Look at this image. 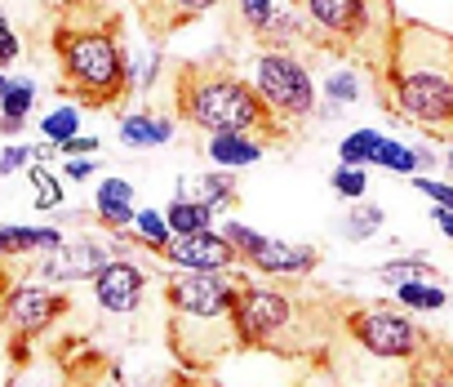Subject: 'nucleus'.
<instances>
[{
  "instance_id": "a18cd8bd",
  "label": "nucleus",
  "mask_w": 453,
  "mask_h": 387,
  "mask_svg": "<svg viewBox=\"0 0 453 387\" xmlns=\"http://www.w3.org/2000/svg\"><path fill=\"white\" fill-rule=\"evenodd\" d=\"M134 387H156V383H134Z\"/></svg>"
},
{
  "instance_id": "de8ad7c7",
  "label": "nucleus",
  "mask_w": 453,
  "mask_h": 387,
  "mask_svg": "<svg viewBox=\"0 0 453 387\" xmlns=\"http://www.w3.org/2000/svg\"><path fill=\"white\" fill-rule=\"evenodd\" d=\"M449 360H453V347H449Z\"/></svg>"
},
{
  "instance_id": "a19ab883",
  "label": "nucleus",
  "mask_w": 453,
  "mask_h": 387,
  "mask_svg": "<svg viewBox=\"0 0 453 387\" xmlns=\"http://www.w3.org/2000/svg\"><path fill=\"white\" fill-rule=\"evenodd\" d=\"M413 156H418V174H431V169L440 165V156H435L426 143H413Z\"/></svg>"
},
{
  "instance_id": "7c9ffc66",
  "label": "nucleus",
  "mask_w": 453,
  "mask_h": 387,
  "mask_svg": "<svg viewBox=\"0 0 453 387\" xmlns=\"http://www.w3.org/2000/svg\"><path fill=\"white\" fill-rule=\"evenodd\" d=\"M329 187H334V197L342 201H365L369 197V165H342L329 174Z\"/></svg>"
},
{
  "instance_id": "b1692460",
  "label": "nucleus",
  "mask_w": 453,
  "mask_h": 387,
  "mask_svg": "<svg viewBox=\"0 0 453 387\" xmlns=\"http://www.w3.org/2000/svg\"><path fill=\"white\" fill-rule=\"evenodd\" d=\"M285 5H289V0H236V14H241V23L258 41H267V32L276 27V19L285 14Z\"/></svg>"
},
{
  "instance_id": "2f4dec72",
  "label": "nucleus",
  "mask_w": 453,
  "mask_h": 387,
  "mask_svg": "<svg viewBox=\"0 0 453 387\" xmlns=\"http://www.w3.org/2000/svg\"><path fill=\"white\" fill-rule=\"evenodd\" d=\"M156 5L169 14V19H165L169 27H182V23H196V19H204L209 10H218V0H156Z\"/></svg>"
},
{
  "instance_id": "79ce46f5",
  "label": "nucleus",
  "mask_w": 453,
  "mask_h": 387,
  "mask_svg": "<svg viewBox=\"0 0 453 387\" xmlns=\"http://www.w3.org/2000/svg\"><path fill=\"white\" fill-rule=\"evenodd\" d=\"M5 387H41V383H36V369L32 365H19V374H10Z\"/></svg>"
},
{
  "instance_id": "72a5a7b5",
  "label": "nucleus",
  "mask_w": 453,
  "mask_h": 387,
  "mask_svg": "<svg viewBox=\"0 0 453 387\" xmlns=\"http://www.w3.org/2000/svg\"><path fill=\"white\" fill-rule=\"evenodd\" d=\"M32 160H36V156H32V143H5V147H0V178L23 174Z\"/></svg>"
},
{
  "instance_id": "dca6fc26",
  "label": "nucleus",
  "mask_w": 453,
  "mask_h": 387,
  "mask_svg": "<svg viewBox=\"0 0 453 387\" xmlns=\"http://www.w3.org/2000/svg\"><path fill=\"white\" fill-rule=\"evenodd\" d=\"M173 197L200 201V205H209V210H226V205H236V174H232V169L187 174V178H178V191H173Z\"/></svg>"
},
{
  "instance_id": "423d86ee",
  "label": "nucleus",
  "mask_w": 453,
  "mask_h": 387,
  "mask_svg": "<svg viewBox=\"0 0 453 387\" xmlns=\"http://www.w3.org/2000/svg\"><path fill=\"white\" fill-rule=\"evenodd\" d=\"M232 329L241 347L276 352L280 338L294 329V298L280 294L276 285L263 281H241L236 303H232Z\"/></svg>"
},
{
  "instance_id": "ddd939ff",
  "label": "nucleus",
  "mask_w": 453,
  "mask_h": 387,
  "mask_svg": "<svg viewBox=\"0 0 453 387\" xmlns=\"http://www.w3.org/2000/svg\"><path fill=\"white\" fill-rule=\"evenodd\" d=\"M254 272L263 276H285V281H303L320 267V250L316 245H294V241H276V236H263V245L245 259Z\"/></svg>"
},
{
  "instance_id": "4be33fe9",
  "label": "nucleus",
  "mask_w": 453,
  "mask_h": 387,
  "mask_svg": "<svg viewBox=\"0 0 453 387\" xmlns=\"http://www.w3.org/2000/svg\"><path fill=\"white\" fill-rule=\"evenodd\" d=\"M165 219H169L173 236H191V232H209L213 219H218V210H209V205H200V201H187V197H173V201L165 205Z\"/></svg>"
},
{
  "instance_id": "9b49d317",
  "label": "nucleus",
  "mask_w": 453,
  "mask_h": 387,
  "mask_svg": "<svg viewBox=\"0 0 453 387\" xmlns=\"http://www.w3.org/2000/svg\"><path fill=\"white\" fill-rule=\"evenodd\" d=\"M147 298V272L134 259H111L98 276H94V303L107 316H134Z\"/></svg>"
},
{
  "instance_id": "c9c22d12",
  "label": "nucleus",
  "mask_w": 453,
  "mask_h": 387,
  "mask_svg": "<svg viewBox=\"0 0 453 387\" xmlns=\"http://www.w3.org/2000/svg\"><path fill=\"white\" fill-rule=\"evenodd\" d=\"M19 58H23V41L10 27V19H5V23H0V67H14Z\"/></svg>"
},
{
  "instance_id": "f8f14e48",
  "label": "nucleus",
  "mask_w": 453,
  "mask_h": 387,
  "mask_svg": "<svg viewBox=\"0 0 453 387\" xmlns=\"http://www.w3.org/2000/svg\"><path fill=\"white\" fill-rule=\"evenodd\" d=\"M298 5H303V14L311 19L316 32H325L329 41L338 36V41L356 45L373 27V5L378 0H298Z\"/></svg>"
},
{
  "instance_id": "a211bd4d",
  "label": "nucleus",
  "mask_w": 453,
  "mask_h": 387,
  "mask_svg": "<svg viewBox=\"0 0 453 387\" xmlns=\"http://www.w3.org/2000/svg\"><path fill=\"white\" fill-rule=\"evenodd\" d=\"M67 236L58 228H23V223H5L0 228V259H41L50 250H58Z\"/></svg>"
},
{
  "instance_id": "2eb2a0df",
  "label": "nucleus",
  "mask_w": 453,
  "mask_h": 387,
  "mask_svg": "<svg viewBox=\"0 0 453 387\" xmlns=\"http://www.w3.org/2000/svg\"><path fill=\"white\" fill-rule=\"evenodd\" d=\"M263 151H267V143L258 134H209V143H204V156L213 160V169H232V174L258 165Z\"/></svg>"
},
{
  "instance_id": "c03bdc74",
  "label": "nucleus",
  "mask_w": 453,
  "mask_h": 387,
  "mask_svg": "<svg viewBox=\"0 0 453 387\" xmlns=\"http://www.w3.org/2000/svg\"><path fill=\"white\" fill-rule=\"evenodd\" d=\"M5 89H10V76H5V72H0V98H5Z\"/></svg>"
},
{
  "instance_id": "ea45409f",
  "label": "nucleus",
  "mask_w": 453,
  "mask_h": 387,
  "mask_svg": "<svg viewBox=\"0 0 453 387\" xmlns=\"http://www.w3.org/2000/svg\"><path fill=\"white\" fill-rule=\"evenodd\" d=\"M431 223L440 228L444 241H453V210H449V205H431Z\"/></svg>"
},
{
  "instance_id": "37998d69",
  "label": "nucleus",
  "mask_w": 453,
  "mask_h": 387,
  "mask_svg": "<svg viewBox=\"0 0 453 387\" xmlns=\"http://www.w3.org/2000/svg\"><path fill=\"white\" fill-rule=\"evenodd\" d=\"M444 169L453 174V138H449V147H444Z\"/></svg>"
},
{
  "instance_id": "9d476101",
  "label": "nucleus",
  "mask_w": 453,
  "mask_h": 387,
  "mask_svg": "<svg viewBox=\"0 0 453 387\" xmlns=\"http://www.w3.org/2000/svg\"><path fill=\"white\" fill-rule=\"evenodd\" d=\"M173 272H236L241 254L218 228L209 232H191V236H173V245L160 254Z\"/></svg>"
},
{
  "instance_id": "1a4fd4ad",
  "label": "nucleus",
  "mask_w": 453,
  "mask_h": 387,
  "mask_svg": "<svg viewBox=\"0 0 453 387\" xmlns=\"http://www.w3.org/2000/svg\"><path fill=\"white\" fill-rule=\"evenodd\" d=\"M67 312V294L58 285H36V281H19L14 290H5L0 298V329L19 334V338H41L54 329V321Z\"/></svg>"
},
{
  "instance_id": "58836bf2",
  "label": "nucleus",
  "mask_w": 453,
  "mask_h": 387,
  "mask_svg": "<svg viewBox=\"0 0 453 387\" xmlns=\"http://www.w3.org/2000/svg\"><path fill=\"white\" fill-rule=\"evenodd\" d=\"M418 387H453V360H435V365L418 378Z\"/></svg>"
},
{
  "instance_id": "6e6552de",
  "label": "nucleus",
  "mask_w": 453,
  "mask_h": 387,
  "mask_svg": "<svg viewBox=\"0 0 453 387\" xmlns=\"http://www.w3.org/2000/svg\"><path fill=\"white\" fill-rule=\"evenodd\" d=\"M125 254V232H111V241H98V236H76V241H63L58 250L41 254L36 263V276L45 285H72V281H94L111 259Z\"/></svg>"
},
{
  "instance_id": "393cba45",
  "label": "nucleus",
  "mask_w": 453,
  "mask_h": 387,
  "mask_svg": "<svg viewBox=\"0 0 453 387\" xmlns=\"http://www.w3.org/2000/svg\"><path fill=\"white\" fill-rule=\"evenodd\" d=\"M41 134H45L54 147L72 143V138L81 134V107H76V103H58V107H50V112L41 116Z\"/></svg>"
},
{
  "instance_id": "7ed1b4c3",
  "label": "nucleus",
  "mask_w": 453,
  "mask_h": 387,
  "mask_svg": "<svg viewBox=\"0 0 453 387\" xmlns=\"http://www.w3.org/2000/svg\"><path fill=\"white\" fill-rule=\"evenodd\" d=\"M54 50H58L63 85L76 98L107 107L120 94H129V50L116 41L111 23H81V27L58 23Z\"/></svg>"
},
{
  "instance_id": "c85d7f7f",
  "label": "nucleus",
  "mask_w": 453,
  "mask_h": 387,
  "mask_svg": "<svg viewBox=\"0 0 453 387\" xmlns=\"http://www.w3.org/2000/svg\"><path fill=\"white\" fill-rule=\"evenodd\" d=\"M27 182H32V191H36V210H41V214L63 210V178H54L50 165L32 160V165H27Z\"/></svg>"
},
{
  "instance_id": "5701e85b",
  "label": "nucleus",
  "mask_w": 453,
  "mask_h": 387,
  "mask_svg": "<svg viewBox=\"0 0 453 387\" xmlns=\"http://www.w3.org/2000/svg\"><path fill=\"white\" fill-rule=\"evenodd\" d=\"M129 236L142 245V250H151L156 259L173 245V228H169V219H165V210H138L134 214V228H129Z\"/></svg>"
},
{
  "instance_id": "473e14b6",
  "label": "nucleus",
  "mask_w": 453,
  "mask_h": 387,
  "mask_svg": "<svg viewBox=\"0 0 453 387\" xmlns=\"http://www.w3.org/2000/svg\"><path fill=\"white\" fill-rule=\"evenodd\" d=\"M222 236L236 245L241 263H245V259H250V254L263 245V232H258V228H250V223H241V219H226V223H222Z\"/></svg>"
},
{
  "instance_id": "412c9836",
  "label": "nucleus",
  "mask_w": 453,
  "mask_h": 387,
  "mask_svg": "<svg viewBox=\"0 0 453 387\" xmlns=\"http://www.w3.org/2000/svg\"><path fill=\"white\" fill-rule=\"evenodd\" d=\"M387 223V210L373 205V201H351V210L338 219V236L351 241V245H365L369 236H378Z\"/></svg>"
},
{
  "instance_id": "aec40b11",
  "label": "nucleus",
  "mask_w": 453,
  "mask_h": 387,
  "mask_svg": "<svg viewBox=\"0 0 453 387\" xmlns=\"http://www.w3.org/2000/svg\"><path fill=\"white\" fill-rule=\"evenodd\" d=\"M391 298H395V307H404L413 316H431V312L449 307L444 281H400V285H391Z\"/></svg>"
},
{
  "instance_id": "09e8293b",
  "label": "nucleus",
  "mask_w": 453,
  "mask_h": 387,
  "mask_svg": "<svg viewBox=\"0 0 453 387\" xmlns=\"http://www.w3.org/2000/svg\"><path fill=\"white\" fill-rule=\"evenodd\" d=\"M0 23H5V14H0Z\"/></svg>"
},
{
  "instance_id": "e433bc0d",
  "label": "nucleus",
  "mask_w": 453,
  "mask_h": 387,
  "mask_svg": "<svg viewBox=\"0 0 453 387\" xmlns=\"http://www.w3.org/2000/svg\"><path fill=\"white\" fill-rule=\"evenodd\" d=\"M58 151H63V156H98V151H103V138H98V134H76V138L63 143Z\"/></svg>"
},
{
  "instance_id": "6ab92c4d",
  "label": "nucleus",
  "mask_w": 453,
  "mask_h": 387,
  "mask_svg": "<svg viewBox=\"0 0 453 387\" xmlns=\"http://www.w3.org/2000/svg\"><path fill=\"white\" fill-rule=\"evenodd\" d=\"M36 81L32 76H10V89H5V98H0V134L5 138H14V134H23V125H27V116H32V107H36Z\"/></svg>"
},
{
  "instance_id": "f03ea898",
  "label": "nucleus",
  "mask_w": 453,
  "mask_h": 387,
  "mask_svg": "<svg viewBox=\"0 0 453 387\" xmlns=\"http://www.w3.org/2000/svg\"><path fill=\"white\" fill-rule=\"evenodd\" d=\"M178 116L204 134L280 138V125L263 107L254 81H245L236 72H187L178 81Z\"/></svg>"
},
{
  "instance_id": "49530a36",
  "label": "nucleus",
  "mask_w": 453,
  "mask_h": 387,
  "mask_svg": "<svg viewBox=\"0 0 453 387\" xmlns=\"http://www.w3.org/2000/svg\"><path fill=\"white\" fill-rule=\"evenodd\" d=\"M0 356H5V352H0ZM0 387H5V374H0Z\"/></svg>"
},
{
  "instance_id": "20e7f679",
  "label": "nucleus",
  "mask_w": 453,
  "mask_h": 387,
  "mask_svg": "<svg viewBox=\"0 0 453 387\" xmlns=\"http://www.w3.org/2000/svg\"><path fill=\"white\" fill-rule=\"evenodd\" d=\"M254 89H258L263 107L272 112V120L280 125V134H289L294 125L316 116V81H311V67L294 50H276V45L258 50Z\"/></svg>"
},
{
  "instance_id": "cd10ccee",
  "label": "nucleus",
  "mask_w": 453,
  "mask_h": 387,
  "mask_svg": "<svg viewBox=\"0 0 453 387\" xmlns=\"http://www.w3.org/2000/svg\"><path fill=\"white\" fill-rule=\"evenodd\" d=\"M382 138H387L382 129H351V134L338 143V160H342V165H373Z\"/></svg>"
},
{
  "instance_id": "0eeeda50",
  "label": "nucleus",
  "mask_w": 453,
  "mask_h": 387,
  "mask_svg": "<svg viewBox=\"0 0 453 387\" xmlns=\"http://www.w3.org/2000/svg\"><path fill=\"white\" fill-rule=\"evenodd\" d=\"M236 272H173L165 281V303L182 321H232Z\"/></svg>"
},
{
  "instance_id": "f704fd0d",
  "label": "nucleus",
  "mask_w": 453,
  "mask_h": 387,
  "mask_svg": "<svg viewBox=\"0 0 453 387\" xmlns=\"http://www.w3.org/2000/svg\"><path fill=\"white\" fill-rule=\"evenodd\" d=\"M413 191H422V197H426L431 205H449V210H453V182H444V178L413 174Z\"/></svg>"
},
{
  "instance_id": "bb28decb",
  "label": "nucleus",
  "mask_w": 453,
  "mask_h": 387,
  "mask_svg": "<svg viewBox=\"0 0 453 387\" xmlns=\"http://www.w3.org/2000/svg\"><path fill=\"white\" fill-rule=\"evenodd\" d=\"M325 98H329V107L334 112H342V107H351L356 98H360V72L356 67H329L325 72Z\"/></svg>"
},
{
  "instance_id": "f257e3e1",
  "label": "nucleus",
  "mask_w": 453,
  "mask_h": 387,
  "mask_svg": "<svg viewBox=\"0 0 453 387\" xmlns=\"http://www.w3.org/2000/svg\"><path fill=\"white\" fill-rule=\"evenodd\" d=\"M382 81L400 120L453 138V36L418 23L395 27Z\"/></svg>"
},
{
  "instance_id": "f3484780",
  "label": "nucleus",
  "mask_w": 453,
  "mask_h": 387,
  "mask_svg": "<svg viewBox=\"0 0 453 387\" xmlns=\"http://www.w3.org/2000/svg\"><path fill=\"white\" fill-rule=\"evenodd\" d=\"M116 129H120V143L142 151V147H169L173 143V120L169 116H156L147 107H134L125 116H116Z\"/></svg>"
},
{
  "instance_id": "39448f33",
  "label": "nucleus",
  "mask_w": 453,
  "mask_h": 387,
  "mask_svg": "<svg viewBox=\"0 0 453 387\" xmlns=\"http://www.w3.org/2000/svg\"><path fill=\"white\" fill-rule=\"evenodd\" d=\"M342 321H347V334L356 338V347L378 356V360H404L409 365L426 343L413 312H404L395 303H365V307H351Z\"/></svg>"
},
{
  "instance_id": "4468645a",
  "label": "nucleus",
  "mask_w": 453,
  "mask_h": 387,
  "mask_svg": "<svg viewBox=\"0 0 453 387\" xmlns=\"http://www.w3.org/2000/svg\"><path fill=\"white\" fill-rule=\"evenodd\" d=\"M134 214H138V205H134V182L129 178H98V187H94V219L107 228V232H129L134 228Z\"/></svg>"
},
{
  "instance_id": "c756f323",
  "label": "nucleus",
  "mask_w": 453,
  "mask_h": 387,
  "mask_svg": "<svg viewBox=\"0 0 453 387\" xmlns=\"http://www.w3.org/2000/svg\"><path fill=\"white\" fill-rule=\"evenodd\" d=\"M369 169H391V174H400V178H413L418 174V156H413V143H400V138H382V147H378V156H373V165Z\"/></svg>"
},
{
  "instance_id": "a878e982",
  "label": "nucleus",
  "mask_w": 453,
  "mask_h": 387,
  "mask_svg": "<svg viewBox=\"0 0 453 387\" xmlns=\"http://www.w3.org/2000/svg\"><path fill=\"white\" fill-rule=\"evenodd\" d=\"M378 276H382L387 285H400V281H444V276H440V267H435V263H426L422 254L391 259V263H382V267H378Z\"/></svg>"
},
{
  "instance_id": "4c0bfd02",
  "label": "nucleus",
  "mask_w": 453,
  "mask_h": 387,
  "mask_svg": "<svg viewBox=\"0 0 453 387\" xmlns=\"http://www.w3.org/2000/svg\"><path fill=\"white\" fill-rule=\"evenodd\" d=\"M63 174H67L72 182H85V178H94V174H98V156H67Z\"/></svg>"
}]
</instances>
